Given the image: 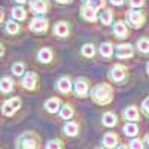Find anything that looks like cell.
<instances>
[{
	"instance_id": "6da1fadb",
	"label": "cell",
	"mask_w": 149,
	"mask_h": 149,
	"mask_svg": "<svg viewBox=\"0 0 149 149\" xmlns=\"http://www.w3.org/2000/svg\"><path fill=\"white\" fill-rule=\"evenodd\" d=\"M91 97H93V100L98 104H107L112 100V88L107 84H100L93 90Z\"/></svg>"
},
{
	"instance_id": "7a4b0ae2",
	"label": "cell",
	"mask_w": 149,
	"mask_h": 149,
	"mask_svg": "<svg viewBox=\"0 0 149 149\" xmlns=\"http://www.w3.org/2000/svg\"><path fill=\"white\" fill-rule=\"evenodd\" d=\"M19 107H21V100H19V98H17V97H14V98H10V100H8V102L3 103L2 110H3V113L6 116H12Z\"/></svg>"
},
{
	"instance_id": "3957f363",
	"label": "cell",
	"mask_w": 149,
	"mask_h": 149,
	"mask_svg": "<svg viewBox=\"0 0 149 149\" xmlns=\"http://www.w3.org/2000/svg\"><path fill=\"white\" fill-rule=\"evenodd\" d=\"M127 19H128V22L131 24L134 29H139L143 24V21H145V17H143L142 12H139V10H130L127 14Z\"/></svg>"
},
{
	"instance_id": "277c9868",
	"label": "cell",
	"mask_w": 149,
	"mask_h": 149,
	"mask_svg": "<svg viewBox=\"0 0 149 149\" xmlns=\"http://www.w3.org/2000/svg\"><path fill=\"white\" fill-rule=\"evenodd\" d=\"M17 146L31 149V148H36L37 146V140H36V137H34L31 133H26V134H22L21 137L18 139V145Z\"/></svg>"
},
{
	"instance_id": "5b68a950",
	"label": "cell",
	"mask_w": 149,
	"mask_h": 149,
	"mask_svg": "<svg viewBox=\"0 0 149 149\" xmlns=\"http://www.w3.org/2000/svg\"><path fill=\"white\" fill-rule=\"evenodd\" d=\"M30 30L34 33H43L48 30V21L45 18H34L30 24Z\"/></svg>"
},
{
	"instance_id": "8992f818",
	"label": "cell",
	"mask_w": 149,
	"mask_h": 149,
	"mask_svg": "<svg viewBox=\"0 0 149 149\" xmlns=\"http://www.w3.org/2000/svg\"><path fill=\"white\" fill-rule=\"evenodd\" d=\"M125 78V67L121 66V64H116L115 67H112L110 70V79L115 81V82H121Z\"/></svg>"
},
{
	"instance_id": "52a82bcc",
	"label": "cell",
	"mask_w": 149,
	"mask_h": 149,
	"mask_svg": "<svg viewBox=\"0 0 149 149\" xmlns=\"http://www.w3.org/2000/svg\"><path fill=\"white\" fill-rule=\"evenodd\" d=\"M74 91H76L78 95L85 97L86 93H88V82H86L84 78H78L74 81Z\"/></svg>"
},
{
	"instance_id": "ba28073f",
	"label": "cell",
	"mask_w": 149,
	"mask_h": 149,
	"mask_svg": "<svg viewBox=\"0 0 149 149\" xmlns=\"http://www.w3.org/2000/svg\"><path fill=\"white\" fill-rule=\"evenodd\" d=\"M36 84H37V76H36V73H33V72H29L26 76H24V79H22V86L26 90H34Z\"/></svg>"
},
{
	"instance_id": "9c48e42d",
	"label": "cell",
	"mask_w": 149,
	"mask_h": 149,
	"mask_svg": "<svg viewBox=\"0 0 149 149\" xmlns=\"http://www.w3.org/2000/svg\"><path fill=\"white\" fill-rule=\"evenodd\" d=\"M116 57H118V58H128V57H133V46L128 45V43H124V45L116 46Z\"/></svg>"
},
{
	"instance_id": "30bf717a",
	"label": "cell",
	"mask_w": 149,
	"mask_h": 149,
	"mask_svg": "<svg viewBox=\"0 0 149 149\" xmlns=\"http://www.w3.org/2000/svg\"><path fill=\"white\" fill-rule=\"evenodd\" d=\"M30 8L36 14H45L48 10V3H46V0H31Z\"/></svg>"
},
{
	"instance_id": "8fae6325",
	"label": "cell",
	"mask_w": 149,
	"mask_h": 149,
	"mask_svg": "<svg viewBox=\"0 0 149 149\" xmlns=\"http://www.w3.org/2000/svg\"><path fill=\"white\" fill-rule=\"evenodd\" d=\"M57 88H58L60 93H63V94L70 93V90H72V82H70V79L66 78V76L61 78V79L57 82Z\"/></svg>"
},
{
	"instance_id": "7c38bea8",
	"label": "cell",
	"mask_w": 149,
	"mask_h": 149,
	"mask_svg": "<svg viewBox=\"0 0 149 149\" xmlns=\"http://www.w3.org/2000/svg\"><path fill=\"white\" fill-rule=\"evenodd\" d=\"M82 17L86 19V21H95L97 19V15H95V9H93L90 5H85L82 8Z\"/></svg>"
},
{
	"instance_id": "4fadbf2b",
	"label": "cell",
	"mask_w": 149,
	"mask_h": 149,
	"mask_svg": "<svg viewBox=\"0 0 149 149\" xmlns=\"http://www.w3.org/2000/svg\"><path fill=\"white\" fill-rule=\"evenodd\" d=\"M45 109L51 113H57L60 110V100L58 98H49V100L45 103Z\"/></svg>"
},
{
	"instance_id": "5bb4252c",
	"label": "cell",
	"mask_w": 149,
	"mask_h": 149,
	"mask_svg": "<svg viewBox=\"0 0 149 149\" xmlns=\"http://www.w3.org/2000/svg\"><path fill=\"white\" fill-rule=\"evenodd\" d=\"M54 31H55V34L57 36H60V37H64V36H67V33H69V26L66 22H57L55 24V27H54Z\"/></svg>"
},
{
	"instance_id": "9a60e30c",
	"label": "cell",
	"mask_w": 149,
	"mask_h": 149,
	"mask_svg": "<svg viewBox=\"0 0 149 149\" xmlns=\"http://www.w3.org/2000/svg\"><path fill=\"white\" fill-rule=\"evenodd\" d=\"M116 143H118V137H116V134H113V133H107L103 137V145L107 146V148H115Z\"/></svg>"
},
{
	"instance_id": "2e32d148",
	"label": "cell",
	"mask_w": 149,
	"mask_h": 149,
	"mask_svg": "<svg viewBox=\"0 0 149 149\" xmlns=\"http://www.w3.org/2000/svg\"><path fill=\"white\" fill-rule=\"evenodd\" d=\"M12 88H14V82H12V79H9V78H2L0 79V91L2 93H9V91H12Z\"/></svg>"
},
{
	"instance_id": "e0dca14e",
	"label": "cell",
	"mask_w": 149,
	"mask_h": 149,
	"mask_svg": "<svg viewBox=\"0 0 149 149\" xmlns=\"http://www.w3.org/2000/svg\"><path fill=\"white\" fill-rule=\"evenodd\" d=\"M113 33H115L118 37H125V34H127V27H125V24H124L122 21H118L115 26H113Z\"/></svg>"
},
{
	"instance_id": "ac0fdd59",
	"label": "cell",
	"mask_w": 149,
	"mask_h": 149,
	"mask_svg": "<svg viewBox=\"0 0 149 149\" xmlns=\"http://www.w3.org/2000/svg\"><path fill=\"white\" fill-rule=\"evenodd\" d=\"M124 116H125V119H130V121H137L139 119V112L136 107H127L125 112H124Z\"/></svg>"
},
{
	"instance_id": "d6986e66",
	"label": "cell",
	"mask_w": 149,
	"mask_h": 149,
	"mask_svg": "<svg viewBox=\"0 0 149 149\" xmlns=\"http://www.w3.org/2000/svg\"><path fill=\"white\" fill-rule=\"evenodd\" d=\"M103 124L106 127H113L116 125V116L115 113H112V112H107V113L103 115Z\"/></svg>"
},
{
	"instance_id": "ffe728a7",
	"label": "cell",
	"mask_w": 149,
	"mask_h": 149,
	"mask_svg": "<svg viewBox=\"0 0 149 149\" xmlns=\"http://www.w3.org/2000/svg\"><path fill=\"white\" fill-rule=\"evenodd\" d=\"M37 57H39V60L42 61V63H49V61L52 60V52L49 51L48 48H43V49H40V51H39Z\"/></svg>"
},
{
	"instance_id": "44dd1931",
	"label": "cell",
	"mask_w": 149,
	"mask_h": 149,
	"mask_svg": "<svg viewBox=\"0 0 149 149\" xmlns=\"http://www.w3.org/2000/svg\"><path fill=\"white\" fill-rule=\"evenodd\" d=\"M64 133L67 136H76L78 134V124L76 122H67L64 125Z\"/></svg>"
},
{
	"instance_id": "7402d4cb",
	"label": "cell",
	"mask_w": 149,
	"mask_h": 149,
	"mask_svg": "<svg viewBox=\"0 0 149 149\" xmlns=\"http://www.w3.org/2000/svg\"><path fill=\"white\" fill-rule=\"evenodd\" d=\"M100 54L103 57H110L113 54V46H112V43H103L100 46Z\"/></svg>"
},
{
	"instance_id": "603a6c76",
	"label": "cell",
	"mask_w": 149,
	"mask_h": 149,
	"mask_svg": "<svg viewBox=\"0 0 149 149\" xmlns=\"http://www.w3.org/2000/svg\"><path fill=\"white\" fill-rule=\"evenodd\" d=\"M124 133H125L127 136H130V137H133V136H136L139 133V128L136 124H127L125 127H124Z\"/></svg>"
},
{
	"instance_id": "cb8c5ba5",
	"label": "cell",
	"mask_w": 149,
	"mask_h": 149,
	"mask_svg": "<svg viewBox=\"0 0 149 149\" xmlns=\"http://www.w3.org/2000/svg\"><path fill=\"white\" fill-rule=\"evenodd\" d=\"M60 115H61V118H63V119H70V118L73 116V109H72L69 104H66V106L61 107Z\"/></svg>"
},
{
	"instance_id": "d4e9b609",
	"label": "cell",
	"mask_w": 149,
	"mask_h": 149,
	"mask_svg": "<svg viewBox=\"0 0 149 149\" xmlns=\"http://www.w3.org/2000/svg\"><path fill=\"white\" fill-rule=\"evenodd\" d=\"M12 17H14L15 19H18V21H22V19H26V10H24L22 8H14Z\"/></svg>"
},
{
	"instance_id": "484cf974",
	"label": "cell",
	"mask_w": 149,
	"mask_h": 149,
	"mask_svg": "<svg viewBox=\"0 0 149 149\" xmlns=\"http://www.w3.org/2000/svg\"><path fill=\"white\" fill-rule=\"evenodd\" d=\"M100 19H102V22L104 24V26H109V24L112 22V10H109V9L103 10V12H102Z\"/></svg>"
},
{
	"instance_id": "4316f807",
	"label": "cell",
	"mask_w": 149,
	"mask_h": 149,
	"mask_svg": "<svg viewBox=\"0 0 149 149\" xmlns=\"http://www.w3.org/2000/svg\"><path fill=\"white\" fill-rule=\"evenodd\" d=\"M18 30H19V27H18V24L15 21H8L6 22V31L8 33L15 34V33H18Z\"/></svg>"
},
{
	"instance_id": "83f0119b",
	"label": "cell",
	"mask_w": 149,
	"mask_h": 149,
	"mask_svg": "<svg viewBox=\"0 0 149 149\" xmlns=\"http://www.w3.org/2000/svg\"><path fill=\"white\" fill-rule=\"evenodd\" d=\"M137 48L140 52H149V39H140L137 42Z\"/></svg>"
},
{
	"instance_id": "f1b7e54d",
	"label": "cell",
	"mask_w": 149,
	"mask_h": 149,
	"mask_svg": "<svg viewBox=\"0 0 149 149\" xmlns=\"http://www.w3.org/2000/svg\"><path fill=\"white\" fill-rule=\"evenodd\" d=\"M82 54L85 55V57H94V54H95V49H94V46L93 45H84V48H82Z\"/></svg>"
},
{
	"instance_id": "f546056e",
	"label": "cell",
	"mask_w": 149,
	"mask_h": 149,
	"mask_svg": "<svg viewBox=\"0 0 149 149\" xmlns=\"http://www.w3.org/2000/svg\"><path fill=\"white\" fill-rule=\"evenodd\" d=\"M12 73L17 74V76H21V74H24V64L21 63H17L12 66Z\"/></svg>"
},
{
	"instance_id": "4dcf8cb0",
	"label": "cell",
	"mask_w": 149,
	"mask_h": 149,
	"mask_svg": "<svg viewBox=\"0 0 149 149\" xmlns=\"http://www.w3.org/2000/svg\"><path fill=\"white\" fill-rule=\"evenodd\" d=\"M88 5L93 9H100V8H103L104 2H103V0H88Z\"/></svg>"
},
{
	"instance_id": "1f68e13d",
	"label": "cell",
	"mask_w": 149,
	"mask_h": 149,
	"mask_svg": "<svg viewBox=\"0 0 149 149\" xmlns=\"http://www.w3.org/2000/svg\"><path fill=\"white\" fill-rule=\"evenodd\" d=\"M48 149H55V148H61V142L60 140H51L48 145H46Z\"/></svg>"
},
{
	"instance_id": "d6a6232c",
	"label": "cell",
	"mask_w": 149,
	"mask_h": 149,
	"mask_svg": "<svg viewBox=\"0 0 149 149\" xmlns=\"http://www.w3.org/2000/svg\"><path fill=\"white\" fill-rule=\"evenodd\" d=\"M130 5L133 8H140L145 5V0H130Z\"/></svg>"
},
{
	"instance_id": "836d02e7",
	"label": "cell",
	"mask_w": 149,
	"mask_h": 149,
	"mask_svg": "<svg viewBox=\"0 0 149 149\" xmlns=\"http://www.w3.org/2000/svg\"><path fill=\"white\" fill-rule=\"evenodd\" d=\"M130 148H134V149H142V148H143V145H142V142H140V140H133V142L130 143Z\"/></svg>"
},
{
	"instance_id": "e575fe53",
	"label": "cell",
	"mask_w": 149,
	"mask_h": 149,
	"mask_svg": "<svg viewBox=\"0 0 149 149\" xmlns=\"http://www.w3.org/2000/svg\"><path fill=\"white\" fill-rule=\"evenodd\" d=\"M142 106H143V110H145V112H148V113H149V97H148L146 100L143 102V104H142Z\"/></svg>"
},
{
	"instance_id": "d590c367",
	"label": "cell",
	"mask_w": 149,
	"mask_h": 149,
	"mask_svg": "<svg viewBox=\"0 0 149 149\" xmlns=\"http://www.w3.org/2000/svg\"><path fill=\"white\" fill-rule=\"evenodd\" d=\"M112 2V5H116V6H121L122 3H124V0H110Z\"/></svg>"
},
{
	"instance_id": "8d00e7d4",
	"label": "cell",
	"mask_w": 149,
	"mask_h": 149,
	"mask_svg": "<svg viewBox=\"0 0 149 149\" xmlns=\"http://www.w3.org/2000/svg\"><path fill=\"white\" fill-rule=\"evenodd\" d=\"M57 2H58V3H63V5H64V3H70L72 0H57Z\"/></svg>"
},
{
	"instance_id": "74e56055",
	"label": "cell",
	"mask_w": 149,
	"mask_h": 149,
	"mask_svg": "<svg viewBox=\"0 0 149 149\" xmlns=\"http://www.w3.org/2000/svg\"><path fill=\"white\" fill-rule=\"evenodd\" d=\"M3 52H5V48L3 45H0V55H3Z\"/></svg>"
},
{
	"instance_id": "f35d334b",
	"label": "cell",
	"mask_w": 149,
	"mask_h": 149,
	"mask_svg": "<svg viewBox=\"0 0 149 149\" xmlns=\"http://www.w3.org/2000/svg\"><path fill=\"white\" fill-rule=\"evenodd\" d=\"M15 2H17V3H21V5H22V3H26L27 0H15Z\"/></svg>"
},
{
	"instance_id": "ab89813d",
	"label": "cell",
	"mask_w": 149,
	"mask_h": 149,
	"mask_svg": "<svg viewBox=\"0 0 149 149\" xmlns=\"http://www.w3.org/2000/svg\"><path fill=\"white\" fill-rule=\"evenodd\" d=\"M2 21H3V12L0 10V22H2Z\"/></svg>"
},
{
	"instance_id": "60d3db41",
	"label": "cell",
	"mask_w": 149,
	"mask_h": 149,
	"mask_svg": "<svg viewBox=\"0 0 149 149\" xmlns=\"http://www.w3.org/2000/svg\"><path fill=\"white\" fill-rule=\"evenodd\" d=\"M148 73H149V63H148Z\"/></svg>"
},
{
	"instance_id": "b9f144b4",
	"label": "cell",
	"mask_w": 149,
	"mask_h": 149,
	"mask_svg": "<svg viewBox=\"0 0 149 149\" xmlns=\"http://www.w3.org/2000/svg\"><path fill=\"white\" fill-rule=\"evenodd\" d=\"M148 145H149V136H148Z\"/></svg>"
}]
</instances>
